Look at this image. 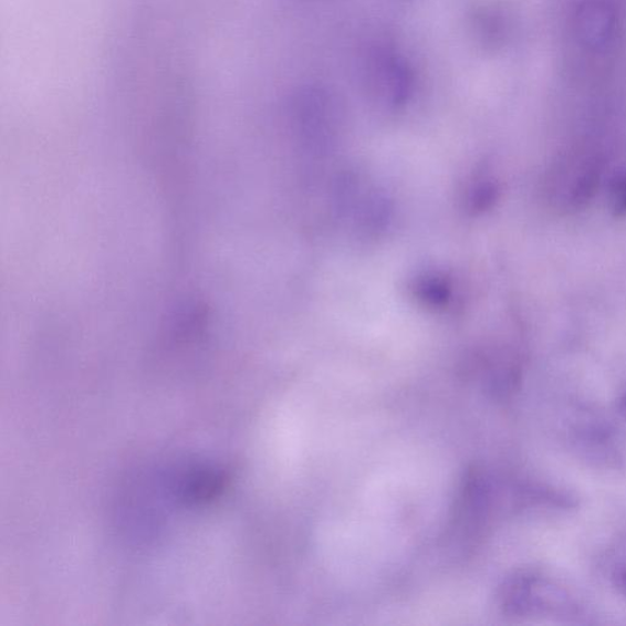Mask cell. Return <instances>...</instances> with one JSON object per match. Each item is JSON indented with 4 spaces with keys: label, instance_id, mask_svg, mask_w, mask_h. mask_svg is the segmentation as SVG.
<instances>
[{
    "label": "cell",
    "instance_id": "3957f363",
    "mask_svg": "<svg viewBox=\"0 0 626 626\" xmlns=\"http://www.w3.org/2000/svg\"><path fill=\"white\" fill-rule=\"evenodd\" d=\"M417 294L434 306L445 305L450 298V286L445 278L427 277L417 285Z\"/></svg>",
    "mask_w": 626,
    "mask_h": 626
},
{
    "label": "cell",
    "instance_id": "5b68a950",
    "mask_svg": "<svg viewBox=\"0 0 626 626\" xmlns=\"http://www.w3.org/2000/svg\"><path fill=\"white\" fill-rule=\"evenodd\" d=\"M619 409H620V411L626 416V394H625V396L620 399Z\"/></svg>",
    "mask_w": 626,
    "mask_h": 626
},
{
    "label": "cell",
    "instance_id": "277c9868",
    "mask_svg": "<svg viewBox=\"0 0 626 626\" xmlns=\"http://www.w3.org/2000/svg\"><path fill=\"white\" fill-rule=\"evenodd\" d=\"M618 585L623 591V594L626 596V570L618 574Z\"/></svg>",
    "mask_w": 626,
    "mask_h": 626
},
{
    "label": "cell",
    "instance_id": "7a4b0ae2",
    "mask_svg": "<svg viewBox=\"0 0 626 626\" xmlns=\"http://www.w3.org/2000/svg\"><path fill=\"white\" fill-rule=\"evenodd\" d=\"M378 60L374 75L378 90L393 102L404 101L410 87L407 67L396 56L384 55Z\"/></svg>",
    "mask_w": 626,
    "mask_h": 626
},
{
    "label": "cell",
    "instance_id": "6da1fadb",
    "mask_svg": "<svg viewBox=\"0 0 626 626\" xmlns=\"http://www.w3.org/2000/svg\"><path fill=\"white\" fill-rule=\"evenodd\" d=\"M502 605L514 616H570L576 607L566 591L546 576L520 573L503 587Z\"/></svg>",
    "mask_w": 626,
    "mask_h": 626
}]
</instances>
